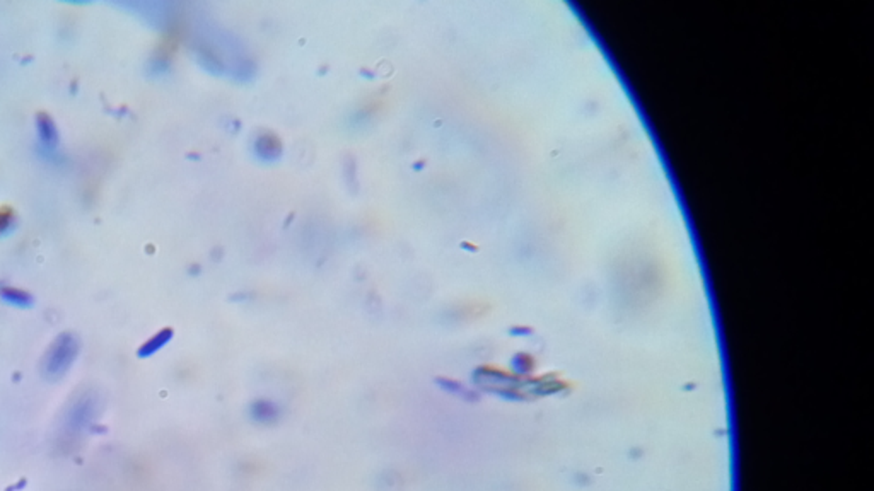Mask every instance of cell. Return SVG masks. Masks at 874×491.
Masks as SVG:
<instances>
[{
  "label": "cell",
  "instance_id": "3957f363",
  "mask_svg": "<svg viewBox=\"0 0 874 491\" xmlns=\"http://www.w3.org/2000/svg\"><path fill=\"white\" fill-rule=\"evenodd\" d=\"M36 130H38V137H40V142L45 148L48 151H55L58 144V130L55 121L45 113L38 115L36 118Z\"/></svg>",
  "mask_w": 874,
  "mask_h": 491
},
{
  "label": "cell",
  "instance_id": "277c9868",
  "mask_svg": "<svg viewBox=\"0 0 874 491\" xmlns=\"http://www.w3.org/2000/svg\"><path fill=\"white\" fill-rule=\"evenodd\" d=\"M69 415H70L69 425L72 428H76V430H84L94 416L93 401L91 399L77 401V404L69 411Z\"/></svg>",
  "mask_w": 874,
  "mask_h": 491
},
{
  "label": "cell",
  "instance_id": "7a4b0ae2",
  "mask_svg": "<svg viewBox=\"0 0 874 491\" xmlns=\"http://www.w3.org/2000/svg\"><path fill=\"white\" fill-rule=\"evenodd\" d=\"M250 418L258 425H273L280 418V408L270 399H257L250 404Z\"/></svg>",
  "mask_w": 874,
  "mask_h": 491
},
{
  "label": "cell",
  "instance_id": "5b68a950",
  "mask_svg": "<svg viewBox=\"0 0 874 491\" xmlns=\"http://www.w3.org/2000/svg\"><path fill=\"white\" fill-rule=\"evenodd\" d=\"M172 336H175V331H172L171 328L161 329L159 333H156L154 336L149 338L146 343H144L142 347L139 348L137 355H139L140 359H147V357H152V355H154V353H158L161 348L166 347V345L172 340Z\"/></svg>",
  "mask_w": 874,
  "mask_h": 491
},
{
  "label": "cell",
  "instance_id": "ba28073f",
  "mask_svg": "<svg viewBox=\"0 0 874 491\" xmlns=\"http://www.w3.org/2000/svg\"><path fill=\"white\" fill-rule=\"evenodd\" d=\"M14 217L11 212H0V234L7 233L13 227Z\"/></svg>",
  "mask_w": 874,
  "mask_h": 491
},
{
  "label": "cell",
  "instance_id": "8992f818",
  "mask_svg": "<svg viewBox=\"0 0 874 491\" xmlns=\"http://www.w3.org/2000/svg\"><path fill=\"white\" fill-rule=\"evenodd\" d=\"M0 297H2L4 302L15 305V307L26 309L34 304V298L31 293H27L21 289H14V286H4V289H0Z\"/></svg>",
  "mask_w": 874,
  "mask_h": 491
},
{
  "label": "cell",
  "instance_id": "52a82bcc",
  "mask_svg": "<svg viewBox=\"0 0 874 491\" xmlns=\"http://www.w3.org/2000/svg\"><path fill=\"white\" fill-rule=\"evenodd\" d=\"M436 384L441 389H444L446 392H449V394H466L465 387L461 386L460 382H456V380H451V379H448V377H437Z\"/></svg>",
  "mask_w": 874,
  "mask_h": 491
},
{
  "label": "cell",
  "instance_id": "6da1fadb",
  "mask_svg": "<svg viewBox=\"0 0 874 491\" xmlns=\"http://www.w3.org/2000/svg\"><path fill=\"white\" fill-rule=\"evenodd\" d=\"M79 353V341L72 333H62L55 338V341L50 345L48 352L45 353L43 359V375L48 380L62 379L67 372L72 367L74 360L77 359Z\"/></svg>",
  "mask_w": 874,
  "mask_h": 491
}]
</instances>
